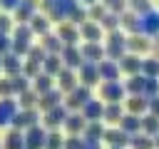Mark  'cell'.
<instances>
[{
	"instance_id": "obj_46",
	"label": "cell",
	"mask_w": 159,
	"mask_h": 149,
	"mask_svg": "<svg viewBox=\"0 0 159 149\" xmlns=\"http://www.w3.org/2000/svg\"><path fill=\"white\" fill-rule=\"evenodd\" d=\"M129 7H132L134 12H139V15H144V12H149V10H152L149 0H129Z\"/></svg>"
},
{
	"instance_id": "obj_47",
	"label": "cell",
	"mask_w": 159,
	"mask_h": 149,
	"mask_svg": "<svg viewBox=\"0 0 159 149\" xmlns=\"http://www.w3.org/2000/svg\"><path fill=\"white\" fill-rule=\"evenodd\" d=\"M102 5H104L109 12H117V15H119V12L124 10V5H127V2H124V0H102Z\"/></svg>"
},
{
	"instance_id": "obj_41",
	"label": "cell",
	"mask_w": 159,
	"mask_h": 149,
	"mask_svg": "<svg viewBox=\"0 0 159 149\" xmlns=\"http://www.w3.org/2000/svg\"><path fill=\"white\" fill-rule=\"evenodd\" d=\"M45 149H65V137L60 134V129H57V132H50Z\"/></svg>"
},
{
	"instance_id": "obj_23",
	"label": "cell",
	"mask_w": 159,
	"mask_h": 149,
	"mask_svg": "<svg viewBox=\"0 0 159 149\" xmlns=\"http://www.w3.org/2000/svg\"><path fill=\"white\" fill-rule=\"evenodd\" d=\"M122 27H124L129 35H139V32H142V15L134 12V10L124 12V15H122Z\"/></svg>"
},
{
	"instance_id": "obj_44",
	"label": "cell",
	"mask_w": 159,
	"mask_h": 149,
	"mask_svg": "<svg viewBox=\"0 0 159 149\" xmlns=\"http://www.w3.org/2000/svg\"><path fill=\"white\" fill-rule=\"evenodd\" d=\"M107 12H109V10H107L104 5H97V2L89 5V20H94V22H102V17H104Z\"/></svg>"
},
{
	"instance_id": "obj_20",
	"label": "cell",
	"mask_w": 159,
	"mask_h": 149,
	"mask_svg": "<svg viewBox=\"0 0 159 149\" xmlns=\"http://www.w3.org/2000/svg\"><path fill=\"white\" fill-rule=\"evenodd\" d=\"M80 79H82V84H87V87H92V84H97L102 77H99V67H97V62H84L82 67H80Z\"/></svg>"
},
{
	"instance_id": "obj_8",
	"label": "cell",
	"mask_w": 159,
	"mask_h": 149,
	"mask_svg": "<svg viewBox=\"0 0 159 149\" xmlns=\"http://www.w3.org/2000/svg\"><path fill=\"white\" fill-rule=\"evenodd\" d=\"M57 35H60V40L65 42V45H77L80 42V27L75 25V22H70V20H62L60 22V27H57Z\"/></svg>"
},
{
	"instance_id": "obj_50",
	"label": "cell",
	"mask_w": 159,
	"mask_h": 149,
	"mask_svg": "<svg viewBox=\"0 0 159 149\" xmlns=\"http://www.w3.org/2000/svg\"><path fill=\"white\" fill-rule=\"evenodd\" d=\"M20 2H22V0H0V5H2L5 10H12V12L20 7Z\"/></svg>"
},
{
	"instance_id": "obj_31",
	"label": "cell",
	"mask_w": 159,
	"mask_h": 149,
	"mask_svg": "<svg viewBox=\"0 0 159 149\" xmlns=\"http://www.w3.org/2000/svg\"><path fill=\"white\" fill-rule=\"evenodd\" d=\"M129 147H132V149H157L154 137H149L147 132H137V134H132Z\"/></svg>"
},
{
	"instance_id": "obj_53",
	"label": "cell",
	"mask_w": 159,
	"mask_h": 149,
	"mask_svg": "<svg viewBox=\"0 0 159 149\" xmlns=\"http://www.w3.org/2000/svg\"><path fill=\"white\" fill-rule=\"evenodd\" d=\"M152 50H154V57H159V42H157V45H154Z\"/></svg>"
},
{
	"instance_id": "obj_30",
	"label": "cell",
	"mask_w": 159,
	"mask_h": 149,
	"mask_svg": "<svg viewBox=\"0 0 159 149\" xmlns=\"http://www.w3.org/2000/svg\"><path fill=\"white\" fill-rule=\"evenodd\" d=\"M104 124H102V119H97V122H87V129H84V139H92V142H102L104 139Z\"/></svg>"
},
{
	"instance_id": "obj_52",
	"label": "cell",
	"mask_w": 159,
	"mask_h": 149,
	"mask_svg": "<svg viewBox=\"0 0 159 149\" xmlns=\"http://www.w3.org/2000/svg\"><path fill=\"white\" fill-rule=\"evenodd\" d=\"M84 149H102V144L99 142H92V139H87V147Z\"/></svg>"
},
{
	"instance_id": "obj_16",
	"label": "cell",
	"mask_w": 159,
	"mask_h": 149,
	"mask_svg": "<svg viewBox=\"0 0 159 149\" xmlns=\"http://www.w3.org/2000/svg\"><path fill=\"white\" fill-rule=\"evenodd\" d=\"M104 142H109V147H127L132 142V134H127L122 127H109L104 132Z\"/></svg>"
},
{
	"instance_id": "obj_13",
	"label": "cell",
	"mask_w": 159,
	"mask_h": 149,
	"mask_svg": "<svg viewBox=\"0 0 159 149\" xmlns=\"http://www.w3.org/2000/svg\"><path fill=\"white\" fill-rule=\"evenodd\" d=\"M80 50H82L84 62H102V60L107 57V50H104L99 42H84Z\"/></svg>"
},
{
	"instance_id": "obj_27",
	"label": "cell",
	"mask_w": 159,
	"mask_h": 149,
	"mask_svg": "<svg viewBox=\"0 0 159 149\" xmlns=\"http://www.w3.org/2000/svg\"><path fill=\"white\" fill-rule=\"evenodd\" d=\"M119 127H122L127 134H137V132H142V117H139V114H132V112H127V114L122 117Z\"/></svg>"
},
{
	"instance_id": "obj_5",
	"label": "cell",
	"mask_w": 159,
	"mask_h": 149,
	"mask_svg": "<svg viewBox=\"0 0 159 149\" xmlns=\"http://www.w3.org/2000/svg\"><path fill=\"white\" fill-rule=\"evenodd\" d=\"M99 94H102V99H107V102H122V99L127 97V87H124L119 79H109V82H102Z\"/></svg>"
},
{
	"instance_id": "obj_40",
	"label": "cell",
	"mask_w": 159,
	"mask_h": 149,
	"mask_svg": "<svg viewBox=\"0 0 159 149\" xmlns=\"http://www.w3.org/2000/svg\"><path fill=\"white\" fill-rule=\"evenodd\" d=\"M87 147V139L82 134H70L65 139V149H84Z\"/></svg>"
},
{
	"instance_id": "obj_2",
	"label": "cell",
	"mask_w": 159,
	"mask_h": 149,
	"mask_svg": "<svg viewBox=\"0 0 159 149\" xmlns=\"http://www.w3.org/2000/svg\"><path fill=\"white\" fill-rule=\"evenodd\" d=\"M67 117H70V109H67L65 102H62V104H57V107H52V109L45 112L42 127H45L47 132H57L60 127H65V119H67Z\"/></svg>"
},
{
	"instance_id": "obj_6",
	"label": "cell",
	"mask_w": 159,
	"mask_h": 149,
	"mask_svg": "<svg viewBox=\"0 0 159 149\" xmlns=\"http://www.w3.org/2000/svg\"><path fill=\"white\" fill-rule=\"evenodd\" d=\"M35 124H40V109L37 107L35 109H20L12 119V129H22V132L35 127Z\"/></svg>"
},
{
	"instance_id": "obj_7",
	"label": "cell",
	"mask_w": 159,
	"mask_h": 149,
	"mask_svg": "<svg viewBox=\"0 0 159 149\" xmlns=\"http://www.w3.org/2000/svg\"><path fill=\"white\" fill-rule=\"evenodd\" d=\"M17 112H20L17 99H12V97L0 99V127H12V119Z\"/></svg>"
},
{
	"instance_id": "obj_24",
	"label": "cell",
	"mask_w": 159,
	"mask_h": 149,
	"mask_svg": "<svg viewBox=\"0 0 159 149\" xmlns=\"http://www.w3.org/2000/svg\"><path fill=\"white\" fill-rule=\"evenodd\" d=\"M40 45L47 50V55H60L62 50H65V42L60 40V35H52V32H47V35H42V40H40Z\"/></svg>"
},
{
	"instance_id": "obj_36",
	"label": "cell",
	"mask_w": 159,
	"mask_h": 149,
	"mask_svg": "<svg viewBox=\"0 0 159 149\" xmlns=\"http://www.w3.org/2000/svg\"><path fill=\"white\" fill-rule=\"evenodd\" d=\"M27 25L32 27V32H35V35H47V32H50V20H47L45 15H35Z\"/></svg>"
},
{
	"instance_id": "obj_22",
	"label": "cell",
	"mask_w": 159,
	"mask_h": 149,
	"mask_svg": "<svg viewBox=\"0 0 159 149\" xmlns=\"http://www.w3.org/2000/svg\"><path fill=\"white\" fill-rule=\"evenodd\" d=\"M104 107L107 104H102L99 99H89L80 112L87 117V122H97V119H104Z\"/></svg>"
},
{
	"instance_id": "obj_39",
	"label": "cell",
	"mask_w": 159,
	"mask_h": 149,
	"mask_svg": "<svg viewBox=\"0 0 159 149\" xmlns=\"http://www.w3.org/2000/svg\"><path fill=\"white\" fill-rule=\"evenodd\" d=\"M22 72H25V74H27L30 79H35V77H37V74L42 72V65H40V62H35V60H27V57H25V65H22Z\"/></svg>"
},
{
	"instance_id": "obj_51",
	"label": "cell",
	"mask_w": 159,
	"mask_h": 149,
	"mask_svg": "<svg viewBox=\"0 0 159 149\" xmlns=\"http://www.w3.org/2000/svg\"><path fill=\"white\" fill-rule=\"evenodd\" d=\"M149 112L159 117V97H152V99H149Z\"/></svg>"
},
{
	"instance_id": "obj_49",
	"label": "cell",
	"mask_w": 159,
	"mask_h": 149,
	"mask_svg": "<svg viewBox=\"0 0 159 149\" xmlns=\"http://www.w3.org/2000/svg\"><path fill=\"white\" fill-rule=\"evenodd\" d=\"M10 30H12V20H10V15H0V32L2 35H10Z\"/></svg>"
},
{
	"instance_id": "obj_29",
	"label": "cell",
	"mask_w": 159,
	"mask_h": 149,
	"mask_svg": "<svg viewBox=\"0 0 159 149\" xmlns=\"http://www.w3.org/2000/svg\"><path fill=\"white\" fill-rule=\"evenodd\" d=\"M62 67H65L62 55H47V57H45V62H42V72H47V74H52V77H57Z\"/></svg>"
},
{
	"instance_id": "obj_32",
	"label": "cell",
	"mask_w": 159,
	"mask_h": 149,
	"mask_svg": "<svg viewBox=\"0 0 159 149\" xmlns=\"http://www.w3.org/2000/svg\"><path fill=\"white\" fill-rule=\"evenodd\" d=\"M124 87H127V94H144L147 77H144V74H132V77L124 82Z\"/></svg>"
},
{
	"instance_id": "obj_11",
	"label": "cell",
	"mask_w": 159,
	"mask_h": 149,
	"mask_svg": "<svg viewBox=\"0 0 159 149\" xmlns=\"http://www.w3.org/2000/svg\"><path fill=\"white\" fill-rule=\"evenodd\" d=\"M87 129V117L82 112H70V117L65 119V132L67 134H84Z\"/></svg>"
},
{
	"instance_id": "obj_25",
	"label": "cell",
	"mask_w": 159,
	"mask_h": 149,
	"mask_svg": "<svg viewBox=\"0 0 159 149\" xmlns=\"http://www.w3.org/2000/svg\"><path fill=\"white\" fill-rule=\"evenodd\" d=\"M20 99H17V104H20V109H35L37 104H40V92L37 89H25V92H20L17 94Z\"/></svg>"
},
{
	"instance_id": "obj_42",
	"label": "cell",
	"mask_w": 159,
	"mask_h": 149,
	"mask_svg": "<svg viewBox=\"0 0 159 149\" xmlns=\"http://www.w3.org/2000/svg\"><path fill=\"white\" fill-rule=\"evenodd\" d=\"M45 57H47V50L42 47V45H35L32 42V47H30V52H27V60H35V62H45Z\"/></svg>"
},
{
	"instance_id": "obj_12",
	"label": "cell",
	"mask_w": 159,
	"mask_h": 149,
	"mask_svg": "<svg viewBox=\"0 0 159 149\" xmlns=\"http://www.w3.org/2000/svg\"><path fill=\"white\" fill-rule=\"evenodd\" d=\"M152 47H154V45H152V42H149V37H147V35H142V32H139V35H129V37H127V50H129V52H134V55H144V52H149Z\"/></svg>"
},
{
	"instance_id": "obj_33",
	"label": "cell",
	"mask_w": 159,
	"mask_h": 149,
	"mask_svg": "<svg viewBox=\"0 0 159 149\" xmlns=\"http://www.w3.org/2000/svg\"><path fill=\"white\" fill-rule=\"evenodd\" d=\"M52 87H55V79H52V74H47V72H40V74L32 79V89H37L40 94L50 92Z\"/></svg>"
},
{
	"instance_id": "obj_43",
	"label": "cell",
	"mask_w": 159,
	"mask_h": 149,
	"mask_svg": "<svg viewBox=\"0 0 159 149\" xmlns=\"http://www.w3.org/2000/svg\"><path fill=\"white\" fill-rule=\"evenodd\" d=\"M144 97H159V77H147V87H144Z\"/></svg>"
},
{
	"instance_id": "obj_9",
	"label": "cell",
	"mask_w": 159,
	"mask_h": 149,
	"mask_svg": "<svg viewBox=\"0 0 159 149\" xmlns=\"http://www.w3.org/2000/svg\"><path fill=\"white\" fill-rule=\"evenodd\" d=\"M62 55V62L65 67H72V70H80L84 65V57H82V50L77 45H65V50L60 52Z\"/></svg>"
},
{
	"instance_id": "obj_18",
	"label": "cell",
	"mask_w": 159,
	"mask_h": 149,
	"mask_svg": "<svg viewBox=\"0 0 159 149\" xmlns=\"http://www.w3.org/2000/svg\"><path fill=\"white\" fill-rule=\"evenodd\" d=\"M22 65H25V60H20V55H15V52L2 55V72H5L7 77L20 74V72H22Z\"/></svg>"
},
{
	"instance_id": "obj_4",
	"label": "cell",
	"mask_w": 159,
	"mask_h": 149,
	"mask_svg": "<svg viewBox=\"0 0 159 149\" xmlns=\"http://www.w3.org/2000/svg\"><path fill=\"white\" fill-rule=\"evenodd\" d=\"M50 132L42 124H35L30 129H25V149H45Z\"/></svg>"
},
{
	"instance_id": "obj_15",
	"label": "cell",
	"mask_w": 159,
	"mask_h": 149,
	"mask_svg": "<svg viewBox=\"0 0 159 149\" xmlns=\"http://www.w3.org/2000/svg\"><path fill=\"white\" fill-rule=\"evenodd\" d=\"M55 79H57V87H60L65 94H70V92L77 87V74H75V70H72V67H62V70H60V74H57Z\"/></svg>"
},
{
	"instance_id": "obj_3",
	"label": "cell",
	"mask_w": 159,
	"mask_h": 149,
	"mask_svg": "<svg viewBox=\"0 0 159 149\" xmlns=\"http://www.w3.org/2000/svg\"><path fill=\"white\" fill-rule=\"evenodd\" d=\"M92 99V92H89V87L87 84H77L67 97H65V107L70 109V112H80L87 102Z\"/></svg>"
},
{
	"instance_id": "obj_56",
	"label": "cell",
	"mask_w": 159,
	"mask_h": 149,
	"mask_svg": "<svg viewBox=\"0 0 159 149\" xmlns=\"http://www.w3.org/2000/svg\"><path fill=\"white\" fill-rule=\"evenodd\" d=\"M109 149H124V147H109Z\"/></svg>"
},
{
	"instance_id": "obj_57",
	"label": "cell",
	"mask_w": 159,
	"mask_h": 149,
	"mask_svg": "<svg viewBox=\"0 0 159 149\" xmlns=\"http://www.w3.org/2000/svg\"><path fill=\"white\" fill-rule=\"evenodd\" d=\"M0 70H2V55H0Z\"/></svg>"
},
{
	"instance_id": "obj_48",
	"label": "cell",
	"mask_w": 159,
	"mask_h": 149,
	"mask_svg": "<svg viewBox=\"0 0 159 149\" xmlns=\"http://www.w3.org/2000/svg\"><path fill=\"white\" fill-rule=\"evenodd\" d=\"M7 52H12V37L0 32V55H7Z\"/></svg>"
},
{
	"instance_id": "obj_17",
	"label": "cell",
	"mask_w": 159,
	"mask_h": 149,
	"mask_svg": "<svg viewBox=\"0 0 159 149\" xmlns=\"http://www.w3.org/2000/svg\"><path fill=\"white\" fill-rule=\"evenodd\" d=\"M102 25L99 22H94V20H87L84 25H80V35H82V40H87V42H99L102 40Z\"/></svg>"
},
{
	"instance_id": "obj_35",
	"label": "cell",
	"mask_w": 159,
	"mask_h": 149,
	"mask_svg": "<svg viewBox=\"0 0 159 149\" xmlns=\"http://www.w3.org/2000/svg\"><path fill=\"white\" fill-rule=\"evenodd\" d=\"M102 30H107V32H114V30H119L122 27V15H117V12H107L104 17H102Z\"/></svg>"
},
{
	"instance_id": "obj_21",
	"label": "cell",
	"mask_w": 159,
	"mask_h": 149,
	"mask_svg": "<svg viewBox=\"0 0 159 149\" xmlns=\"http://www.w3.org/2000/svg\"><path fill=\"white\" fill-rule=\"evenodd\" d=\"M127 112L144 117V114L149 112V99H147L144 94H129V99H127Z\"/></svg>"
},
{
	"instance_id": "obj_37",
	"label": "cell",
	"mask_w": 159,
	"mask_h": 149,
	"mask_svg": "<svg viewBox=\"0 0 159 149\" xmlns=\"http://www.w3.org/2000/svg\"><path fill=\"white\" fill-rule=\"evenodd\" d=\"M10 79H12L15 94H20V92H25V89H30V87H32V79H30V77H27L25 72H20V74H12Z\"/></svg>"
},
{
	"instance_id": "obj_10",
	"label": "cell",
	"mask_w": 159,
	"mask_h": 149,
	"mask_svg": "<svg viewBox=\"0 0 159 149\" xmlns=\"http://www.w3.org/2000/svg\"><path fill=\"white\" fill-rule=\"evenodd\" d=\"M62 102H65V92H62L60 87H52L50 92L40 94V104H37V109L47 112V109H52V107H57V104H62Z\"/></svg>"
},
{
	"instance_id": "obj_38",
	"label": "cell",
	"mask_w": 159,
	"mask_h": 149,
	"mask_svg": "<svg viewBox=\"0 0 159 149\" xmlns=\"http://www.w3.org/2000/svg\"><path fill=\"white\" fill-rule=\"evenodd\" d=\"M142 74L144 77H159V57H147L142 62Z\"/></svg>"
},
{
	"instance_id": "obj_26",
	"label": "cell",
	"mask_w": 159,
	"mask_h": 149,
	"mask_svg": "<svg viewBox=\"0 0 159 149\" xmlns=\"http://www.w3.org/2000/svg\"><path fill=\"white\" fill-rule=\"evenodd\" d=\"M122 117H124V107H122V102H107V107H104V122H109V124H119Z\"/></svg>"
},
{
	"instance_id": "obj_34",
	"label": "cell",
	"mask_w": 159,
	"mask_h": 149,
	"mask_svg": "<svg viewBox=\"0 0 159 149\" xmlns=\"http://www.w3.org/2000/svg\"><path fill=\"white\" fill-rule=\"evenodd\" d=\"M142 132H147L149 137H157L159 134V117L152 114V112H147L142 117Z\"/></svg>"
},
{
	"instance_id": "obj_19",
	"label": "cell",
	"mask_w": 159,
	"mask_h": 149,
	"mask_svg": "<svg viewBox=\"0 0 159 149\" xmlns=\"http://www.w3.org/2000/svg\"><path fill=\"white\" fill-rule=\"evenodd\" d=\"M97 67H99V77H102V82H109V79H119V62L117 60H102V62H97Z\"/></svg>"
},
{
	"instance_id": "obj_55",
	"label": "cell",
	"mask_w": 159,
	"mask_h": 149,
	"mask_svg": "<svg viewBox=\"0 0 159 149\" xmlns=\"http://www.w3.org/2000/svg\"><path fill=\"white\" fill-rule=\"evenodd\" d=\"M154 144H157V149H159V134H157V137H154Z\"/></svg>"
},
{
	"instance_id": "obj_45",
	"label": "cell",
	"mask_w": 159,
	"mask_h": 149,
	"mask_svg": "<svg viewBox=\"0 0 159 149\" xmlns=\"http://www.w3.org/2000/svg\"><path fill=\"white\" fill-rule=\"evenodd\" d=\"M5 97H15V87H12V79L10 77L0 79V99H5Z\"/></svg>"
},
{
	"instance_id": "obj_54",
	"label": "cell",
	"mask_w": 159,
	"mask_h": 149,
	"mask_svg": "<svg viewBox=\"0 0 159 149\" xmlns=\"http://www.w3.org/2000/svg\"><path fill=\"white\" fill-rule=\"evenodd\" d=\"M82 2H84V5H94L97 0H82Z\"/></svg>"
},
{
	"instance_id": "obj_14",
	"label": "cell",
	"mask_w": 159,
	"mask_h": 149,
	"mask_svg": "<svg viewBox=\"0 0 159 149\" xmlns=\"http://www.w3.org/2000/svg\"><path fill=\"white\" fill-rule=\"evenodd\" d=\"M142 62H144V60H142L139 55L127 52V55L119 60V70H122V72H127L129 77H132V74H142Z\"/></svg>"
},
{
	"instance_id": "obj_28",
	"label": "cell",
	"mask_w": 159,
	"mask_h": 149,
	"mask_svg": "<svg viewBox=\"0 0 159 149\" xmlns=\"http://www.w3.org/2000/svg\"><path fill=\"white\" fill-rule=\"evenodd\" d=\"M2 149H25V132L22 129H10L5 137Z\"/></svg>"
},
{
	"instance_id": "obj_1",
	"label": "cell",
	"mask_w": 159,
	"mask_h": 149,
	"mask_svg": "<svg viewBox=\"0 0 159 149\" xmlns=\"http://www.w3.org/2000/svg\"><path fill=\"white\" fill-rule=\"evenodd\" d=\"M107 60H122L129 50H127V35L124 32H119V30H114V32H107Z\"/></svg>"
}]
</instances>
